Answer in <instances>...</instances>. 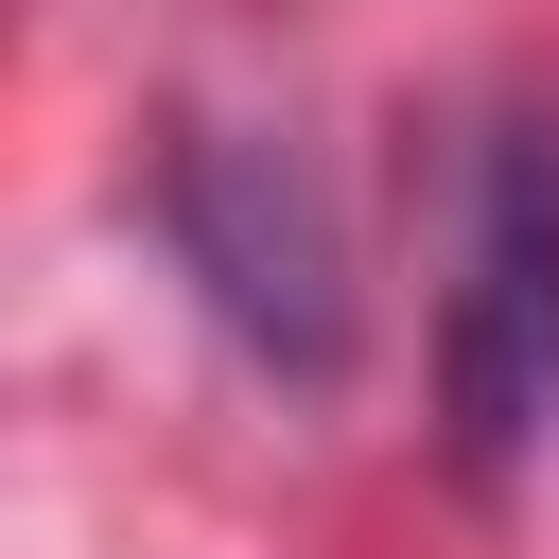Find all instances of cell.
<instances>
[{
    "mask_svg": "<svg viewBox=\"0 0 559 559\" xmlns=\"http://www.w3.org/2000/svg\"><path fill=\"white\" fill-rule=\"evenodd\" d=\"M157 245L192 280V314L262 367V384H349L367 349V280H349V210L314 175V140L280 122H175L157 140Z\"/></svg>",
    "mask_w": 559,
    "mask_h": 559,
    "instance_id": "cell-1",
    "label": "cell"
},
{
    "mask_svg": "<svg viewBox=\"0 0 559 559\" xmlns=\"http://www.w3.org/2000/svg\"><path fill=\"white\" fill-rule=\"evenodd\" d=\"M542 419H559V122H489L472 245L437 297V437L472 489H507Z\"/></svg>",
    "mask_w": 559,
    "mask_h": 559,
    "instance_id": "cell-2",
    "label": "cell"
}]
</instances>
